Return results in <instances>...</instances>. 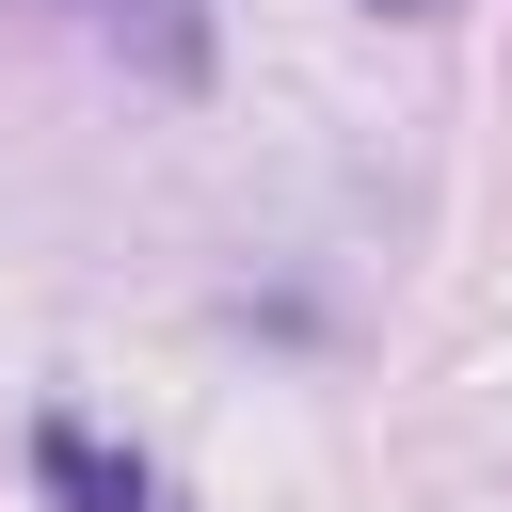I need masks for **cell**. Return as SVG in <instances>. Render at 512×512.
Returning <instances> with one entry per match:
<instances>
[{"instance_id":"cell-2","label":"cell","mask_w":512,"mask_h":512,"mask_svg":"<svg viewBox=\"0 0 512 512\" xmlns=\"http://www.w3.org/2000/svg\"><path fill=\"white\" fill-rule=\"evenodd\" d=\"M384 16H448V0H384Z\"/></svg>"},{"instance_id":"cell-1","label":"cell","mask_w":512,"mask_h":512,"mask_svg":"<svg viewBox=\"0 0 512 512\" xmlns=\"http://www.w3.org/2000/svg\"><path fill=\"white\" fill-rule=\"evenodd\" d=\"M32 480H48L64 512H160V496H144V464H112L80 416H48V432H32Z\"/></svg>"}]
</instances>
